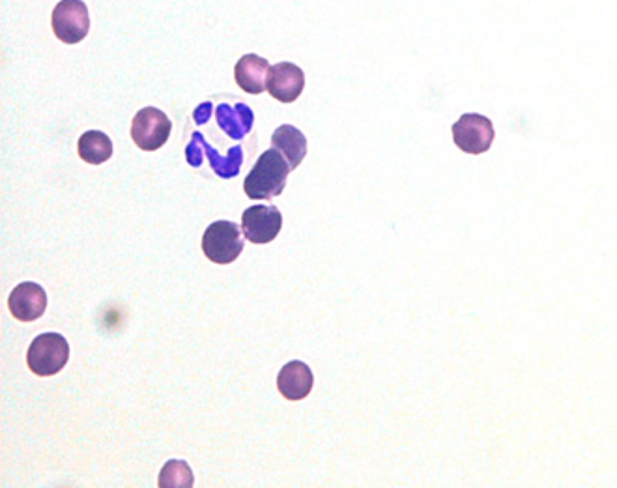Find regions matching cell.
I'll list each match as a JSON object with an SVG mask.
<instances>
[{
	"label": "cell",
	"instance_id": "obj_11",
	"mask_svg": "<svg viewBox=\"0 0 617 488\" xmlns=\"http://www.w3.org/2000/svg\"><path fill=\"white\" fill-rule=\"evenodd\" d=\"M270 72V64L266 58L259 55H244L238 60L234 68V77L238 87L245 90L247 94H262L266 90V79Z\"/></svg>",
	"mask_w": 617,
	"mask_h": 488
},
{
	"label": "cell",
	"instance_id": "obj_9",
	"mask_svg": "<svg viewBox=\"0 0 617 488\" xmlns=\"http://www.w3.org/2000/svg\"><path fill=\"white\" fill-rule=\"evenodd\" d=\"M8 309L21 322L38 320L47 309V294L44 287L32 281L17 285L8 298Z\"/></svg>",
	"mask_w": 617,
	"mask_h": 488
},
{
	"label": "cell",
	"instance_id": "obj_6",
	"mask_svg": "<svg viewBox=\"0 0 617 488\" xmlns=\"http://www.w3.org/2000/svg\"><path fill=\"white\" fill-rule=\"evenodd\" d=\"M453 141L464 154L479 156L490 150L494 143V126L487 116L466 113L453 124Z\"/></svg>",
	"mask_w": 617,
	"mask_h": 488
},
{
	"label": "cell",
	"instance_id": "obj_3",
	"mask_svg": "<svg viewBox=\"0 0 617 488\" xmlns=\"http://www.w3.org/2000/svg\"><path fill=\"white\" fill-rule=\"evenodd\" d=\"M202 251L216 264H230L244 251L242 230L232 221L212 223L202 236Z\"/></svg>",
	"mask_w": 617,
	"mask_h": 488
},
{
	"label": "cell",
	"instance_id": "obj_15",
	"mask_svg": "<svg viewBox=\"0 0 617 488\" xmlns=\"http://www.w3.org/2000/svg\"><path fill=\"white\" fill-rule=\"evenodd\" d=\"M202 148H204V156L210 161V167L214 169V173L221 178H234L236 174L240 173V167H242V161H244V152H242V146H234L230 148L229 154L223 158L219 156L214 146L206 143L202 139Z\"/></svg>",
	"mask_w": 617,
	"mask_h": 488
},
{
	"label": "cell",
	"instance_id": "obj_13",
	"mask_svg": "<svg viewBox=\"0 0 617 488\" xmlns=\"http://www.w3.org/2000/svg\"><path fill=\"white\" fill-rule=\"evenodd\" d=\"M272 146L285 156L290 171H296L307 156V139L302 131L294 126H279L273 131Z\"/></svg>",
	"mask_w": 617,
	"mask_h": 488
},
{
	"label": "cell",
	"instance_id": "obj_4",
	"mask_svg": "<svg viewBox=\"0 0 617 488\" xmlns=\"http://www.w3.org/2000/svg\"><path fill=\"white\" fill-rule=\"evenodd\" d=\"M53 32L62 44H79L88 36L90 15L83 0H60L51 15Z\"/></svg>",
	"mask_w": 617,
	"mask_h": 488
},
{
	"label": "cell",
	"instance_id": "obj_7",
	"mask_svg": "<svg viewBox=\"0 0 617 488\" xmlns=\"http://www.w3.org/2000/svg\"><path fill=\"white\" fill-rule=\"evenodd\" d=\"M283 229V214L275 206L257 204L249 206L242 214V230L245 240L251 244L264 245L273 242Z\"/></svg>",
	"mask_w": 617,
	"mask_h": 488
},
{
	"label": "cell",
	"instance_id": "obj_18",
	"mask_svg": "<svg viewBox=\"0 0 617 488\" xmlns=\"http://www.w3.org/2000/svg\"><path fill=\"white\" fill-rule=\"evenodd\" d=\"M210 116H212V103L210 101L199 105V109L193 113V118H195L197 124H206L210 120Z\"/></svg>",
	"mask_w": 617,
	"mask_h": 488
},
{
	"label": "cell",
	"instance_id": "obj_14",
	"mask_svg": "<svg viewBox=\"0 0 617 488\" xmlns=\"http://www.w3.org/2000/svg\"><path fill=\"white\" fill-rule=\"evenodd\" d=\"M77 150L79 158L88 165H101L113 156V141L103 131H87L79 137Z\"/></svg>",
	"mask_w": 617,
	"mask_h": 488
},
{
	"label": "cell",
	"instance_id": "obj_1",
	"mask_svg": "<svg viewBox=\"0 0 617 488\" xmlns=\"http://www.w3.org/2000/svg\"><path fill=\"white\" fill-rule=\"evenodd\" d=\"M288 173L290 165L281 152L277 148L266 150L251 173L245 176V195L253 201H270L273 197H279L287 186Z\"/></svg>",
	"mask_w": 617,
	"mask_h": 488
},
{
	"label": "cell",
	"instance_id": "obj_17",
	"mask_svg": "<svg viewBox=\"0 0 617 488\" xmlns=\"http://www.w3.org/2000/svg\"><path fill=\"white\" fill-rule=\"evenodd\" d=\"M202 139H204V135L202 133H193V139H191V143L187 144L186 148V159L187 163L191 165V167H201L202 159H204V148H202Z\"/></svg>",
	"mask_w": 617,
	"mask_h": 488
},
{
	"label": "cell",
	"instance_id": "obj_10",
	"mask_svg": "<svg viewBox=\"0 0 617 488\" xmlns=\"http://www.w3.org/2000/svg\"><path fill=\"white\" fill-rule=\"evenodd\" d=\"M315 384L313 371L303 361H290L277 376V389L288 401H303Z\"/></svg>",
	"mask_w": 617,
	"mask_h": 488
},
{
	"label": "cell",
	"instance_id": "obj_12",
	"mask_svg": "<svg viewBox=\"0 0 617 488\" xmlns=\"http://www.w3.org/2000/svg\"><path fill=\"white\" fill-rule=\"evenodd\" d=\"M217 124L219 128L229 135L230 139L240 141L253 128L255 115L249 105L236 103V105H219L216 111Z\"/></svg>",
	"mask_w": 617,
	"mask_h": 488
},
{
	"label": "cell",
	"instance_id": "obj_2",
	"mask_svg": "<svg viewBox=\"0 0 617 488\" xmlns=\"http://www.w3.org/2000/svg\"><path fill=\"white\" fill-rule=\"evenodd\" d=\"M68 359H70V345L60 333L38 335L27 352L29 369L36 376H53L60 373L66 367Z\"/></svg>",
	"mask_w": 617,
	"mask_h": 488
},
{
	"label": "cell",
	"instance_id": "obj_16",
	"mask_svg": "<svg viewBox=\"0 0 617 488\" xmlns=\"http://www.w3.org/2000/svg\"><path fill=\"white\" fill-rule=\"evenodd\" d=\"M193 485L195 479L186 460H169L159 472V488H191Z\"/></svg>",
	"mask_w": 617,
	"mask_h": 488
},
{
	"label": "cell",
	"instance_id": "obj_8",
	"mask_svg": "<svg viewBox=\"0 0 617 488\" xmlns=\"http://www.w3.org/2000/svg\"><path fill=\"white\" fill-rule=\"evenodd\" d=\"M305 88V73L292 62H279L270 68L266 90L281 103H292L302 96Z\"/></svg>",
	"mask_w": 617,
	"mask_h": 488
},
{
	"label": "cell",
	"instance_id": "obj_5",
	"mask_svg": "<svg viewBox=\"0 0 617 488\" xmlns=\"http://www.w3.org/2000/svg\"><path fill=\"white\" fill-rule=\"evenodd\" d=\"M171 130L173 122L169 120V116L156 107H144L133 118L131 139L139 146V150L154 152L169 141Z\"/></svg>",
	"mask_w": 617,
	"mask_h": 488
}]
</instances>
